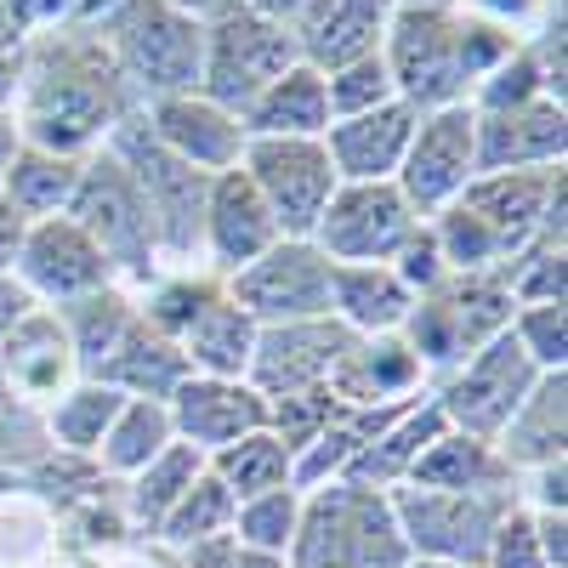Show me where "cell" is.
I'll return each instance as SVG.
<instances>
[{"label": "cell", "instance_id": "4fadbf2b", "mask_svg": "<svg viewBox=\"0 0 568 568\" xmlns=\"http://www.w3.org/2000/svg\"><path fill=\"white\" fill-rule=\"evenodd\" d=\"M415 227H420V216L398 194V182H342L313 227V245L336 267L393 262L409 245Z\"/></svg>", "mask_w": 568, "mask_h": 568}, {"label": "cell", "instance_id": "ee69618b", "mask_svg": "<svg viewBox=\"0 0 568 568\" xmlns=\"http://www.w3.org/2000/svg\"><path fill=\"white\" fill-rule=\"evenodd\" d=\"M336 415H342V404L329 398V387H307V393H291V398H267V433L291 455H302Z\"/></svg>", "mask_w": 568, "mask_h": 568}, {"label": "cell", "instance_id": "f546056e", "mask_svg": "<svg viewBox=\"0 0 568 568\" xmlns=\"http://www.w3.org/2000/svg\"><path fill=\"white\" fill-rule=\"evenodd\" d=\"M415 489H455V495H478V489H517V471L495 455V444L466 438L455 426L426 444V455L409 471Z\"/></svg>", "mask_w": 568, "mask_h": 568}, {"label": "cell", "instance_id": "f907efd6", "mask_svg": "<svg viewBox=\"0 0 568 568\" xmlns=\"http://www.w3.org/2000/svg\"><path fill=\"white\" fill-rule=\"evenodd\" d=\"M517 500L529 511H551V517H568V460H551V466H535L517 478Z\"/></svg>", "mask_w": 568, "mask_h": 568}, {"label": "cell", "instance_id": "e575fe53", "mask_svg": "<svg viewBox=\"0 0 568 568\" xmlns=\"http://www.w3.org/2000/svg\"><path fill=\"white\" fill-rule=\"evenodd\" d=\"M171 444H176L171 409L154 404V398H125L120 415L109 420V433H103V444H98V455H91V460L103 466V478L125 484V478H136V471L149 466L160 449H171Z\"/></svg>", "mask_w": 568, "mask_h": 568}, {"label": "cell", "instance_id": "bcb514c9", "mask_svg": "<svg viewBox=\"0 0 568 568\" xmlns=\"http://www.w3.org/2000/svg\"><path fill=\"white\" fill-rule=\"evenodd\" d=\"M324 98H329V120H347V114H364V109H382L393 103V74H387V58H358L336 74H324Z\"/></svg>", "mask_w": 568, "mask_h": 568}, {"label": "cell", "instance_id": "6da1fadb", "mask_svg": "<svg viewBox=\"0 0 568 568\" xmlns=\"http://www.w3.org/2000/svg\"><path fill=\"white\" fill-rule=\"evenodd\" d=\"M136 109L125 74L114 69L109 45L85 23H58L23 45V85L12 120L29 149L85 160L98 154L109 131Z\"/></svg>", "mask_w": 568, "mask_h": 568}, {"label": "cell", "instance_id": "30bf717a", "mask_svg": "<svg viewBox=\"0 0 568 568\" xmlns=\"http://www.w3.org/2000/svg\"><path fill=\"white\" fill-rule=\"evenodd\" d=\"M240 171L256 182L284 240H313L329 194L342 187L324 154V136H245Z\"/></svg>", "mask_w": 568, "mask_h": 568}, {"label": "cell", "instance_id": "8d00e7d4", "mask_svg": "<svg viewBox=\"0 0 568 568\" xmlns=\"http://www.w3.org/2000/svg\"><path fill=\"white\" fill-rule=\"evenodd\" d=\"M211 478L233 495V500H251V495H267V489H296L291 471H296V455L284 449L267 426H256V433L222 444L216 455H205Z\"/></svg>", "mask_w": 568, "mask_h": 568}, {"label": "cell", "instance_id": "484cf974", "mask_svg": "<svg viewBox=\"0 0 568 568\" xmlns=\"http://www.w3.org/2000/svg\"><path fill=\"white\" fill-rule=\"evenodd\" d=\"M495 455L524 478L535 466L568 460V369H551L529 387V398L511 409V420L495 433Z\"/></svg>", "mask_w": 568, "mask_h": 568}, {"label": "cell", "instance_id": "d6a6232c", "mask_svg": "<svg viewBox=\"0 0 568 568\" xmlns=\"http://www.w3.org/2000/svg\"><path fill=\"white\" fill-rule=\"evenodd\" d=\"M69 329V347H74V364L85 382H98V369L114 358V347L125 342V329L136 324V296L125 284H103L91 296H74L63 307H52Z\"/></svg>", "mask_w": 568, "mask_h": 568}, {"label": "cell", "instance_id": "f6af8a7d", "mask_svg": "<svg viewBox=\"0 0 568 568\" xmlns=\"http://www.w3.org/2000/svg\"><path fill=\"white\" fill-rule=\"evenodd\" d=\"M511 336H517V347L529 353V364H535L540 375L568 369V302L517 307V313H511Z\"/></svg>", "mask_w": 568, "mask_h": 568}, {"label": "cell", "instance_id": "7402d4cb", "mask_svg": "<svg viewBox=\"0 0 568 568\" xmlns=\"http://www.w3.org/2000/svg\"><path fill=\"white\" fill-rule=\"evenodd\" d=\"M478 114V109H471ZM568 154V109L535 98L524 109L478 114V176L489 171H546Z\"/></svg>", "mask_w": 568, "mask_h": 568}, {"label": "cell", "instance_id": "ab89813d", "mask_svg": "<svg viewBox=\"0 0 568 568\" xmlns=\"http://www.w3.org/2000/svg\"><path fill=\"white\" fill-rule=\"evenodd\" d=\"M233 500L216 478H211V466L200 471L194 484H187V495L171 506V517L160 524L154 546L160 551H182V546H194V540H211V535H233Z\"/></svg>", "mask_w": 568, "mask_h": 568}, {"label": "cell", "instance_id": "5bb4252c", "mask_svg": "<svg viewBox=\"0 0 568 568\" xmlns=\"http://www.w3.org/2000/svg\"><path fill=\"white\" fill-rule=\"evenodd\" d=\"M471 176H478V114H471V103L420 114L409 149H404V165L393 176L398 194L409 200V211L420 222L438 216L444 205L460 200V187Z\"/></svg>", "mask_w": 568, "mask_h": 568}, {"label": "cell", "instance_id": "52a82bcc", "mask_svg": "<svg viewBox=\"0 0 568 568\" xmlns=\"http://www.w3.org/2000/svg\"><path fill=\"white\" fill-rule=\"evenodd\" d=\"M69 216L91 233V240H98V251L109 256L114 284H125L131 296L149 278L165 273V256H160V240H154V216H149V205H142L131 171L109 149L85 154L80 182H74V200H69Z\"/></svg>", "mask_w": 568, "mask_h": 568}, {"label": "cell", "instance_id": "91938a15", "mask_svg": "<svg viewBox=\"0 0 568 568\" xmlns=\"http://www.w3.org/2000/svg\"><path fill=\"white\" fill-rule=\"evenodd\" d=\"M233 568H291V562H284V557H273V551H245V546H240Z\"/></svg>", "mask_w": 568, "mask_h": 568}, {"label": "cell", "instance_id": "1f68e13d", "mask_svg": "<svg viewBox=\"0 0 568 568\" xmlns=\"http://www.w3.org/2000/svg\"><path fill=\"white\" fill-rule=\"evenodd\" d=\"M98 382H109L114 393L125 398H154V404H171V393L187 382V358L176 342H165L160 329L149 324H131L125 329V342L114 347V358L98 369Z\"/></svg>", "mask_w": 568, "mask_h": 568}, {"label": "cell", "instance_id": "6125c7cd", "mask_svg": "<svg viewBox=\"0 0 568 568\" xmlns=\"http://www.w3.org/2000/svg\"><path fill=\"white\" fill-rule=\"evenodd\" d=\"M393 7H444V0H393Z\"/></svg>", "mask_w": 568, "mask_h": 568}, {"label": "cell", "instance_id": "74e56055", "mask_svg": "<svg viewBox=\"0 0 568 568\" xmlns=\"http://www.w3.org/2000/svg\"><path fill=\"white\" fill-rule=\"evenodd\" d=\"M120 404H125V393H114L109 382H85V375H80L63 398H52L40 409L45 444L69 449V455H98V444L109 433V420L120 415Z\"/></svg>", "mask_w": 568, "mask_h": 568}, {"label": "cell", "instance_id": "9f6ffc18", "mask_svg": "<svg viewBox=\"0 0 568 568\" xmlns=\"http://www.w3.org/2000/svg\"><path fill=\"white\" fill-rule=\"evenodd\" d=\"M245 12H256V18H267V23H284V29H296L302 23V12L313 7V0H240Z\"/></svg>", "mask_w": 568, "mask_h": 568}, {"label": "cell", "instance_id": "681fc988", "mask_svg": "<svg viewBox=\"0 0 568 568\" xmlns=\"http://www.w3.org/2000/svg\"><path fill=\"white\" fill-rule=\"evenodd\" d=\"M393 273H398V284H404V291L409 296H426V291H438V284L449 278V267H444V251H438V240H433V227H415L409 233V245L387 262Z\"/></svg>", "mask_w": 568, "mask_h": 568}, {"label": "cell", "instance_id": "f35d334b", "mask_svg": "<svg viewBox=\"0 0 568 568\" xmlns=\"http://www.w3.org/2000/svg\"><path fill=\"white\" fill-rule=\"evenodd\" d=\"M222 296V278L205 267H165L160 278H149L136 291V318L160 329L165 342H182V329L194 324L211 302Z\"/></svg>", "mask_w": 568, "mask_h": 568}, {"label": "cell", "instance_id": "d6986e66", "mask_svg": "<svg viewBox=\"0 0 568 568\" xmlns=\"http://www.w3.org/2000/svg\"><path fill=\"white\" fill-rule=\"evenodd\" d=\"M562 176H568L562 165H546V171H489V176H471L455 205H466L471 216L489 227V240L500 245V267H506L517 251L535 245L546 233V200H551V187Z\"/></svg>", "mask_w": 568, "mask_h": 568}, {"label": "cell", "instance_id": "8fae6325", "mask_svg": "<svg viewBox=\"0 0 568 568\" xmlns=\"http://www.w3.org/2000/svg\"><path fill=\"white\" fill-rule=\"evenodd\" d=\"M540 382V369L529 364V353L517 347L511 329H500L495 342H484L466 364H455L444 382H433V404L444 409V420L466 438L495 444V433L511 420V409L529 398V387Z\"/></svg>", "mask_w": 568, "mask_h": 568}, {"label": "cell", "instance_id": "c3c4849f", "mask_svg": "<svg viewBox=\"0 0 568 568\" xmlns=\"http://www.w3.org/2000/svg\"><path fill=\"white\" fill-rule=\"evenodd\" d=\"M484 568H546V551H540V529H535V511L524 500H511L506 517L489 535V551H484Z\"/></svg>", "mask_w": 568, "mask_h": 568}, {"label": "cell", "instance_id": "ffe728a7", "mask_svg": "<svg viewBox=\"0 0 568 568\" xmlns=\"http://www.w3.org/2000/svg\"><path fill=\"white\" fill-rule=\"evenodd\" d=\"M142 120H149V131L165 142L182 165H194L205 176L233 171V165H240V154H245L240 114L216 109L211 98H200V91H176V98L142 103Z\"/></svg>", "mask_w": 568, "mask_h": 568}, {"label": "cell", "instance_id": "7a4b0ae2", "mask_svg": "<svg viewBox=\"0 0 568 568\" xmlns=\"http://www.w3.org/2000/svg\"><path fill=\"white\" fill-rule=\"evenodd\" d=\"M517 40L524 34L484 23L460 12L455 0H444V7H398L387 23L382 58L398 103H409L415 114H433V109L471 103L478 80L517 52Z\"/></svg>", "mask_w": 568, "mask_h": 568}, {"label": "cell", "instance_id": "816d5d0a", "mask_svg": "<svg viewBox=\"0 0 568 568\" xmlns=\"http://www.w3.org/2000/svg\"><path fill=\"white\" fill-rule=\"evenodd\" d=\"M460 12H471V18H484V23H500V29H529V23H540L546 18V7L551 0H455Z\"/></svg>", "mask_w": 568, "mask_h": 568}, {"label": "cell", "instance_id": "db71d44e", "mask_svg": "<svg viewBox=\"0 0 568 568\" xmlns=\"http://www.w3.org/2000/svg\"><path fill=\"white\" fill-rule=\"evenodd\" d=\"M34 307H40V302L23 291V278H18V273H0V342H7Z\"/></svg>", "mask_w": 568, "mask_h": 568}, {"label": "cell", "instance_id": "9a60e30c", "mask_svg": "<svg viewBox=\"0 0 568 568\" xmlns=\"http://www.w3.org/2000/svg\"><path fill=\"white\" fill-rule=\"evenodd\" d=\"M12 273L23 278V291L40 307H63L74 296H91V291H103V284H114L109 256L98 251V240H91L69 211L40 216V222L23 227V245H18Z\"/></svg>", "mask_w": 568, "mask_h": 568}, {"label": "cell", "instance_id": "7c38bea8", "mask_svg": "<svg viewBox=\"0 0 568 568\" xmlns=\"http://www.w3.org/2000/svg\"><path fill=\"white\" fill-rule=\"evenodd\" d=\"M329 262L313 240H278L251 267L222 278V296L251 313V324H296V318H329Z\"/></svg>", "mask_w": 568, "mask_h": 568}, {"label": "cell", "instance_id": "b9f144b4", "mask_svg": "<svg viewBox=\"0 0 568 568\" xmlns=\"http://www.w3.org/2000/svg\"><path fill=\"white\" fill-rule=\"evenodd\" d=\"M562 273H568V245H551V240H535V245L517 251L506 267H495V278L511 291V302H517V307H535V302H568Z\"/></svg>", "mask_w": 568, "mask_h": 568}, {"label": "cell", "instance_id": "ba28073f", "mask_svg": "<svg viewBox=\"0 0 568 568\" xmlns=\"http://www.w3.org/2000/svg\"><path fill=\"white\" fill-rule=\"evenodd\" d=\"M387 495H393V517L409 546V562H455V568H484L489 535L517 500V489L455 495V489H415V484H398Z\"/></svg>", "mask_w": 568, "mask_h": 568}, {"label": "cell", "instance_id": "d590c367", "mask_svg": "<svg viewBox=\"0 0 568 568\" xmlns=\"http://www.w3.org/2000/svg\"><path fill=\"white\" fill-rule=\"evenodd\" d=\"M80 165H85V160L45 154V149H29V142H23V149L12 154V165H7V176H0V200H7L23 222L58 216V211H69V200H74Z\"/></svg>", "mask_w": 568, "mask_h": 568}, {"label": "cell", "instance_id": "e0dca14e", "mask_svg": "<svg viewBox=\"0 0 568 568\" xmlns=\"http://www.w3.org/2000/svg\"><path fill=\"white\" fill-rule=\"evenodd\" d=\"M284 240L267 200L256 194V182L233 165V171H216L211 187H205V216H200V267L227 278L251 267L262 251H273Z\"/></svg>", "mask_w": 568, "mask_h": 568}, {"label": "cell", "instance_id": "94428289", "mask_svg": "<svg viewBox=\"0 0 568 568\" xmlns=\"http://www.w3.org/2000/svg\"><path fill=\"white\" fill-rule=\"evenodd\" d=\"M149 568H176V562H171V557H165V551L154 546V551H149Z\"/></svg>", "mask_w": 568, "mask_h": 568}, {"label": "cell", "instance_id": "603a6c76", "mask_svg": "<svg viewBox=\"0 0 568 568\" xmlns=\"http://www.w3.org/2000/svg\"><path fill=\"white\" fill-rule=\"evenodd\" d=\"M393 0H313L302 12L296 52L302 63H313L318 74H336L358 58H375L387 45V23H393Z\"/></svg>", "mask_w": 568, "mask_h": 568}, {"label": "cell", "instance_id": "ac0fdd59", "mask_svg": "<svg viewBox=\"0 0 568 568\" xmlns=\"http://www.w3.org/2000/svg\"><path fill=\"white\" fill-rule=\"evenodd\" d=\"M324 387H329V398H336L342 409L369 415V409H404V404H415L433 382H426V369L409 353V342L398 336V329H387V336H358L342 353V364L329 369Z\"/></svg>", "mask_w": 568, "mask_h": 568}, {"label": "cell", "instance_id": "7dc6e473", "mask_svg": "<svg viewBox=\"0 0 568 568\" xmlns=\"http://www.w3.org/2000/svg\"><path fill=\"white\" fill-rule=\"evenodd\" d=\"M45 449V420L34 404H23L7 382H0V471H23L29 460H40Z\"/></svg>", "mask_w": 568, "mask_h": 568}, {"label": "cell", "instance_id": "9c48e42d", "mask_svg": "<svg viewBox=\"0 0 568 568\" xmlns=\"http://www.w3.org/2000/svg\"><path fill=\"white\" fill-rule=\"evenodd\" d=\"M302 63L296 34L284 23H267L245 7H233L205 23V58H200V98H211L227 114H245L262 91Z\"/></svg>", "mask_w": 568, "mask_h": 568}, {"label": "cell", "instance_id": "44dd1931", "mask_svg": "<svg viewBox=\"0 0 568 568\" xmlns=\"http://www.w3.org/2000/svg\"><path fill=\"white\" fill-rule=\"evenodd\" d=\"M165 409L176 444H194L200 455H216L222 444L267 426V398L251 382H216V375H187Z\"/></svg>", "mask_w": 568, "mask_h": 568}, {"label": "cell", "instance_id": "3957f363", "mask_svg": "<svg viewBox=\"0 0 568 568\" xmlns=\"http://www.w3.org/2000/svg\"><path fill=\"white\" fill-rule=\"evenodd\" d=\"M284 562L291 568H404L409 546L398 535L393 495L347 484V478L302 489V524Z\"/></svg>", "mask_w": 568, "mask_h": 568}, {"label": "cell", "instance_id": "277c9868", "mask_svg": "<svg viewBox=\"0 0 568 568\" xmlns=\"http://www.w3.org/2000/svg\"><path fill=\"white\" fill-rule=\"evenodd\" d=\"M109 45L114 69L125 74L136 103L176 98V91H200V58H205V23L187 18L171 0H114L103 18H91Z\"/></svg>", "mask_w": 568, "mask_h": 568}, {"label": "cell", "instance_id": "5b68a950", "mask_svg": "<svg viewBox=\"0 0 568 568\" xmlns=\"http://www.w3.org/2000/svg\"><path fill=\"white\" fill-rule=\"evenodd\" d=\"M103 149L131 171L142 205H149V216H154V240H160L165 267H200V216H205L211 176L182 165L165 149V142L149 131V120H142V103L109 131Z\"/></svg>", "mask_w": 568, "mask_h": 568}, {"label": "cell", "instance_id": "cb8c5ba5", "mask_svg": "<svg viewBox=\"0 0 568 568\" xmlns=\"http://www.w3.org/2000/svg\"><path fill=\"white\" fill-rule=\"evenodd\" d=\"M0 382H7L23 404L45 409L80 382V364L69 347V329L52 307H34L7 342H0Z\"/></svg>", "mask_w": 568, "mask_h": 568}, {"label": "cell", "instance_id": "be15d7a7", "mask_svg": "<svg viewBox=\"0 0 568 568\" xmlns=\"http://www.w3.org/2000/svg\"><path fill=\"white\" fill-rule=\"evenodd\" d=\"M404 568H455V562H404Z\"/></svg>", "mask_w": 568, "mask_h": 568}, {"label": "cell", "instance_id": "2e32d148", "mask_svg": "<svg viewBox=\"0 0 568 568\" xmlns=\"http://www.w3.org/2000/svg\"><path fill=\"white\" fill-rule=\"evenodd\" d=\"M358 336L336 318H296V324H262L256 329V353H251V375L245 382L262 398H291L307 387H324L329 369L342 364V353Z\"/></svg>", "mask_w": 568, "mask_h": 568}, {"label": "cell", "instance_id": "f5cc1de1", "mask_svg": "<svg viewBox=\"0 0 568 568\" xmlns=\"http://www.w3.org/2000/svg\"><path fill=\"white\" fill-rule=\"evenodd\" d=\"M176 568H233V557H240V540L233 535H211V540H194L182 551H165Z\"/></svg>", "mask_w": 568, "mask_h": 568}, {"label": "cell", "instance_id": "836d02e7", "mask_svg": "<svg viewBox=\"0 0 568 568\" xmlns=\"http://www.w3.org/2000/svg\"><path fill=\"white\" fill-rule=\"evenodd\" d=\"M200 471H205V455H200L194 444H171V449H160L149 466H142L136 478L120 484V506H125V517H131L136 540L154 546L160 524L171 517V506L187 495V484H194Z\"/></svg>", "mask_w": 568, "mask_h": 568}, {"label": "cell", "instance_id": "680465c9", "mask_svg": "<svg viewBox=\"0 0 568 568\" xmlns=\"http://www.w3.org/2000/svg\"><path fill=\"white\" fill-rule=\"evenodd\" d=\"M171 7H182L187 18H200V23H211V18L233 12V7H240V0H171Z\"/></svg>", "mask_w": 568, "mask_h": 568}, {"label": "cell", "instance_id": "6f0895ef", "mask_svg": "<svg viewBox=\"0 0 568 568\" xmlns=\"http://www.w3.org/2000/svg\"><path fill=\"white\" fill-rule=\"evenodd\" d=\"M23 216L7 205V200H0V273H12V262H18V245H23Z\"/></svg>", "mask_w": 568, "mask_h": 568}, {"label": "cell", "instance_id": "7bdbcfd3", "mask_svg": "<svg viewBox=\"0 0 568 568\" xmlns=\"http://www.w3.org/2000/svg\"><path fill=\"white\" fill-rule=\"evenodd\" d=\"M535 98H546V69H540V58H535V45L517 40V52L478 80V91H471V109L495 114V109H524V103H535Z\"/></svg>", "mask_w": 568, "mask_h": 568}, {"label": "cell", "instance_id": "11a10c76", "mask_svg": "<svg viewBox=\"0 0 568 568\" xmlns=\"http://www.w3.org/2000/svg\"><path fill=\"white\" fill-rule=\"evenodd\" d=\"M535 529H540V551H546V568H568V517L535 511Z\"/></svg>", "mask_w": 568, "mask_h": 568}, {"label": "cell", "instance_id": "83f0119b", "mask_svg": "<svg viewBox=\"0 0 568 568\" xmlns=\"http://www.w3.org/2000/svg\"><path fill=\"white\" fill-rule=\"evenodd\" d=\"M415 296L398 284L387 262H353V267H329V318L347 324L353 336H387L404 329Z\"/></svg>", "mask_w": 568, "mask_h": 568}, {"label": "cell", "instance_id": "4316f807", "mask_svg": "<svg viewBox=\"0 0 568 568\" xmlns=\"http://www.w3.org/2000/svg\"><path fill=\"white\" fill-rule=\"evenodd\" d=\"M444 426H449V420H444V409L433 404V393H420L409 409H398L382 433H375V438L353 455L347 484H364V489H398V484H409L415 460L426 455V444H433Z\"/></svg>", "mask_w": 568, "mask_h": 568}, {"label": "cell", "instance_id": "d4e9b609", "mask_svg": "<svg viewBox=\"0 0 568 568\" xmlns=\"http://www.w3.org/2000/svg\"><path fill=\"white\" fill-rule=\"evenodd\" d=\"M415 125H420V114L393 98V103H382V109L329 120L324 154H329V165H336L342 182H393L398 165H404V149H409Z\"/></svg>", "mask_w": 568, "mask_h": 568}, {"label": "cell", "instance_id": "60d3db41", "mask_svg": "<svg viewBox=\"0 0 568 568\" xmlns=\"http://www.w3.org/2000/svg\"><path fill=\"white\" fill-rule=\"evenodd\" d=\"M296 524H302V489H267V495H251L233 506V540L245 551L284 557L296 540Z\"/></svg>", "mask_w": 568, "mask_h": 568}, {"label": "cell", "instance_id": "8992f818", "mask_svg": "<svg viewBox=\"0 0 568 568\" xmlns=\"http://www.w3.org/2000/svg\"><path fill=\"white\" fill-rule=\"evenodd\" d=\"M511 313H517V302L495 273H449L438 291L415 296L398 336L420 358L426 382H444L455 364H466L484 342L511 329Z\"/></svg>", "mask_w": 568, "mask_h": 568}, {"label": "cell", "instance_id": "4dcf8cb0", "mask_svg": "<svg viewBox=\"0 0 568 568\" xmlns=\"http://www.w3.org/2000/svg\"><path fill=\"white\" fill-rule=\"evenodd\" d=\"M182 358L187 375H216V382H245L251 375V353H256V324L251 313H240L227 296H216L194 324L182 329Z\"/></svg>", "mask_w": 568, "mask_h": 568}, {"label": "cell", "instance_id": "f1b7e54d", "mask_svg": "<svg viewBox=\"0 0 568 568\" xmlns=\"http://www.w3.org/2000/svg\"><path fill=\"white\" fill-rule=\"evenodd\" d=\"M245 136H324L329 131V98L324 74L313 63H291L262 98L240 114Z\"/></svg>", "mask_w": 568, "mask_h": 568}]
</instances>
